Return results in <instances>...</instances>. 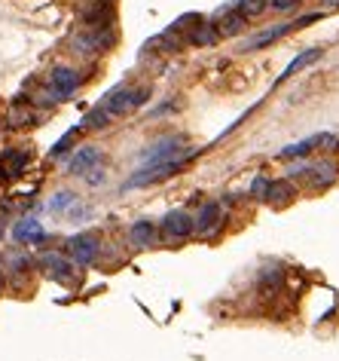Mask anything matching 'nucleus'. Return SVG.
Here are the masks:
<instances>
[{
  "label": "nucleus",
  "instance_id": "6e6552de",
  "mask_svg": "<svg viewBox=\"0 0 339 361\" xmlns=\"http://www.w3.org/2000/svg\"><path fill=\"white\" fill-rule=\"evenodd\" d=\"M162 227H165V233H168L172 239H186V236H190V233L196 230V227H193V218H190L186 212H181V209H177V212H168L165 221H162Z\"/></svg>",
  "mask_w": 339,
  "mask_h": 361
},
{
  "label": "nucleus",
  "instance_id": "39448f33",
  "mask_svg": "<svg viewBox=\"0 0 339 361\" xmlns=\"http://www.w3.org/2000/svg\"><path fill=\"white\" fill-rule=\"evenodd\" d=\"M293 28H297L293 22H284V25H275V28H266V31H260V34H254V37H248V40L242 43V52H254V49L269 47V43H275L279 37H284V34L293 31Z\"/></svg>",
  "mask_w": 339,
  "mask_h": 361
},
{
  "label": "nucleus",
  "instance_id": "4468645a",
  "mask_svg": "<svg viewBox=\"0 0 339 361\" xmlns=\"http://www.w3.org/2000/svg\"><path fill=\"white\" fill-rule=\"evenodd\" d=\"M153 239H156L153 221H135V224H132V245H135V248L153 245Z\"/></svg>",
  "mask_w": 339,
  "mask_h": 361
},
{
  "label": "nucleus",
  "instance_id": "5701e85b",
  "mask_svg": "<svg viewBox=\"0 0 339 361\" xmlns=\"http://www.w3.org/2000/svg\"><path fill=\"white\" fill-rule=\"evenodd\" d=\"M150 98V89L147 86H141V89H135V92H132V107H141Z\"/></svg>",
  "mask_w": 339,
  "mask_h": 361
},
{
  "label": "nucleus",
  "instance_id": "20e7f679",
  "mask_svg": "<svg viewBox=\"0 0 339 361\" xmlns=\"http://www.w3.org/2000/svg\"><path fill=\"white\" fill-rule=\"evenodd\" d=\"M68 251H70V257H74V264L89 267L98 257V236H92V233H79V236L68 239Z\"/></svg>",
  "mask_w": 339,
  "mask_h": 361
},
{
  "label": "nucleus",
  "instance_id": "a211bd4d",
  "mask_svg": "<svg viewBox=\"0 0 339 361\" xmlns=\"http://www.w3.org/2000/svg\"><path fill=\"white\" fill-rule=\"evenodd\" d=\"M312 171H315V175H312V184H315V187H327L330 180L336 178V166H330V162H321V166H312Z\"/></svg>",
  "mask_w": 339,
  "mask_h": 361
},
{
  "label": "nucleus",
  "instance_id": "412c9836",
  "mask_svg": "<svg viewBox=\"0 0 339 361\" xmlns=\"http://www.w3.org/2000/svg\"><path fill=\"white\" fill-rule=\"evenodd\" d=\"M68 205H74V193L61 190V193H56V200L49 202V212H65Z\"/></svg>",
  "mask_w": 339,
  "mask_h": 361
},
{
  "label": "nucleus",
  "instance_id": "0eeeda50",
  "mask_svg": "<svg viewBox=\"0 0 339 361\" xmlns=\"http://www.w3.org/2000/svg\"><path fill=\"white\" fill-rule=\"evenodd\" d=\"M220 218H223L220 202H208V205H202V212L193 218V227H196V233L208 236V233H214V230L220 227Z\"/></svg>",
  "mask_w": 339,
  "mask_h": 361
},
{
  "label": "nucleus",
  "instance_id": "9b49d317",
  "mask_svg": "<svg viewBox=\"0 0 339 361\" xmlns=\"http://www.w3.org/2000/svg\"><path fill=\"white\" fill-rule=\"evenodd\" d=\"M43 267H46V276L56 279V282H65L68 285L70 279H74V276H70V269H74V267H70L61 255H46V257H43Z\"/></svg>",
  "mask_w": 339,
  "mask_h": 361
},
{
  "label": "nucleus",
  "instance_id": "393cba45",
  "mask_svg": "<svg viewBox=\"0 0 339 361\" xmlns=\"http://www.w3.org/2000/svg\"><path fill=\"white\" fill-rule=\"evenodd\" d=\"M251 190H254L257 196H266V190H269V180H266V178H257V180H254V187H251Z\"/></svg>",
  "mask_w": 339,
  "mask_h": 361
},
{
  "label": "nucleus",
  "instance_id": "7ed1b4c3",
  "mask_svg": "<svg viewBox=\"0 0 339 361\" xmlns=\"http://www.w3.org/2000/svg\"><path fill=\"white\" fill-rule=\"evenodd\" d=\"M113 31L110 28H92L89 34H79V37H74V49L83 52V56H89V52H104L113 47Z\"/></svg>",
  "mask_w": 339,
  "mask_h": 361
},
{
  "label": "nucleus",
  "instance_id": "bb28decb",
  "mask_svg": "<svg viewBox=\"0 0 339 361\" xmlns=\"http://www.w3.org/2000/svg\"><path fill=\"white\" fill-rule=\"evenodd\" d=\"M101 4H110V0H101Z\"/></svg>",
  "mask_w": 339,
  "mask_h": 361
},
{
  "label": "nucleus",
  "instance_id": "a878e982",
  "mask_svg": "<svg viewBox=\"0 0 339 361\" xmlns=\"http://www.w3.org/2000/svg\"><path fill=\"white\" fill-rule=\"evenodd\" d=\"M0 236H4V227H0Z\"/></svg>",
  "mask_w": 339,
  "mask_h": 361
},
{
  "label": "nucleus",
  "instance_id": "dca6fc26",
  "mask_svg": "<svg viewBox=\"0 0 339 361\" xmlns=\"http://www.w3.org/2000/svg\"><path fill=\"white\" fill-rule=\"evenodd\" d=\"M0 162H4V169H0V171H4V175H10V178H15V175H22V171H25V166H28V153H4V159H0Z\"/></svg>",
  "mask_w": 339,
  "mask_h": 361
},
{
  "label": "nucleus",
  "instance_id": "f8f14e48",
  "mask_svg": "<svg viewBox=\"0 0 339 361\" xmlns=\"http://www.w3.org/2000/svg\"><path fill=\"white\" fill-rule=\"evenodd\" d=\"M245 25H248V19L238 10H223L217 31L223 34V37H233V34H242L245 31Z\"/></svg>",
  "mask_w": 339,
  "mask_h": 361
},
{
  "label": "nucleus",
  "instance_id": "f3484780",
  "mask_svg": "<svg viewBox=\"0 0 339 361\" xmlns=\"http://www.w3.org/2000/svg\"><path fill=\"white\" fill-rule=\"evenodd\" d=\"M318 59H321V49H318V47H315V49H309V52H300V56L293 59L288 68H284V74L279 77V83H281V80H288V77H293L300 68H306V65H312V61H318Z\"/></svg>",
  "mask_w": 339,
  "mask_h": 361
},
{
  "label": "nucleus",
  "instance_id": "ddd939ff",
  "mask_svg": "<svg viewBox=\"0 0 339 361\" xmlns=\"http://www.w3.org/2000/svg\"><path fill=\"white\" fill-rule=\"evenodd\" d=\"M15 239L19 242H34V245H40V242H46V233L40 230V221H34V218H28V221H22L19 227H15Z\"/></svg>",
  "mask_w": 339,
  "mask_h": 361
},
{
  "label": "nucleus",
  "instance_id": "f03ea898",
  "mask_svg": "<svg viewBox=\"0 0 339 361\" xmlns=\"http://www.w3.org/2000/svg\"><path fill=\"white\" fill-rule=\"evenodd\" d=\"M184 153V138L181 135H168V138H159L153 147H147L141 153V162L144 166H153V162H165V159H174Z\"/></svg>",
  "mask_w": 339,
  "mask_h": 361
},
{
  "label": "nucleus",
  "instance_id": "4be33fe9",
  "mask_svg": "<svg viewBox=\"0 0 339 361\" xmlns=\"http://www.w3.org/2000/svg\"><path fill=\"white\" fill-rule=\"evenodd\" d=\"M107 120H110V116H107L101 107H98V111H92V114L86 116V126H89V129H101V126H107Z\"/></svg>",
  "mask_w": 339,
  "mask_h": 361
},
{
  "label": "nucleus",
  "instance_id": "b1692460",
  "mask_svg": "<svg viewBox=\"0 0 339 361\" xmlns=\"http://www.w3.org/2000/svg\"><path fill=\"white\" fill-rule=\"evenodd\" d=\"M300 0H269V6L272 10H279V13H288V10H293Z\"/></svg>",
  "mask_w": 339,
  "mask_h": 361
},
{
  "label": "nucleus",
  "instance_id": "9d476101",
  "mask_svg": "<svg viewBox=\"0 0 339 361\" xmlns=\"http://www.w3.org/2000/svg\"><path fill=\"white\" fill-rule=\"evenodd\" d=\"M98 159H101V150H98V147H79L74 157H70L68 171H70V175H86V171L92 169Z\"/></svg>",
  "mask_w": 339,
  "mask_h": 361
},
{
  "label": "nucleus",
  "instance_id": "423d86ee",
  "mask_svg": "<svg viewBox=\"0 0 339 361\" xmlns=\"http://www.w3.org/2000/svg\"><path fill=\"white\" fill-rule=\"evenodd\" d=\"M101 111H104L107 116H122V114H129V111H132V89L117 86L113 92H107V98L101 102Z\"/></svg>",
  "mask_w": 339,
  "mask_h": 361
},
{
  "label": "nucleus",
  "instance_id": "1a4fd4ad",
  "mask_svg": "<svg viewBox=\"0 0 339 361\" xmlns=\"http://www.w3.org/2000/svg\"><path fill=\"white\" fill-rule=\"evenodd\" d=\"M49 80H52V89H56V95H61V98L70 95L79 86V77H77L74 68H56L49 74Z\"/></svg>",
  "mask_w": 339,
  "mask_h": 361
},
{
  "label": "nucleus",
  "instance_id": "f257e3e1",
  "mask_svg": "<svg viewBox=\"0 0 339 361\" xmlns=\"http://www.w3.org/2000/svg\"><path fill=\"white\" fill-rule=\"evenodd\" d=\"M199 150H184L181 157H174V159H165V162H153V166H141L135 175H132L126 180V190H132V187H147V184H156V180H165V178H172L177 175L186 162H190L193 157Z\"/></svg>",
  "mask_w": 339,
  "mask_h": 361
},
{
  "label": "nucleus",
  "instance_id": "aec40b11",
  "mask_svg": "<svg viewBox=\"0 0 339 361\" xmlns=\"http://www.w3.org/2000/svg\"><path fill=\"white\" fill-rule=\"evenodd\" d=\"M290 184L288 180H279V184H269V190H266V200H272V202H284V200H290Z\"/></svg>",
  "mask_w": 339,
  "mask_h": 361
},
{
  "label": "nucleus",
  "instance_id": "6ab92c4d",
  "mask_svg": "<svg viewBox=\"0 0 339 361\" xmlns=\"http://www.w3.org/2000/svg\"><path fill=\"white\" fill-rule=\"evenodd\" d=\"M266 6H269V0H236V10L245 16V19H254V16H260Z\"/></svg>",
  "mask_w": 339,
  "mask_h": 361
},
{
  "label": "nucleus",
  "instance_id": "2eb2a0df",
  "mask_svg": "<svg viewBox=\"0 0 339 361\" xmlns=\"http://www.w3.org/2000/svg\"><path fill=\"white\" fill-rule=\"evenodd\" d=\"M217 40H220L217 25H196V31L190 34V43H196V47H214Z\"/></svg>",
  "mask_w": 339,
  "mask_h": 361
}]
</instances>
